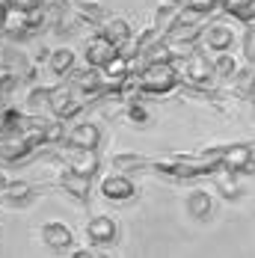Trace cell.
<instances>
[{
  "label": "cell",
  "instance_id": "obj_1",
  "mask_svg": "<svg viewBox=\"0 0 255 258\" xmlns=\"http://www.w3.org/2000/svg\"><path fill=\"white\" fill-rule=\"evenodd\" d=\"M140 83H143V92H154V95H163L169 89H175L178 83V75L169 62H149L140 75Z\"/></svg>",
  "mask_w": 255,
  "mask_h": 258
},
{
  "label": "cell",
  "instance_id": "obj_2",
  "mask_svg": "<svg viewBox=\"0 0 255 258\" xmlns=\"http://www.w3.org/2000/svg\"><path fill=\"white\" fill-rule=\"evenodd\" d=\"M113 56H119V45H113L107 36H92L89 39V45H86V62L89 66H95V69H104Z\"/></svg>",
  "mask_w": 255,
  "mask_h": 258
},
{
  "label": "cell",
  "instance_id": "obj_3",
  "mask_svg": "<svg viewBox=\"0 0 255 258\" xmlns=\"http://www.w3.org/2000/svg\"><path fill=\"white\" fill-rule=\"evenodd\" d=\"M30 152H33V146L24 140L21 131H18V134H15V131H6V134L0 137V157H3V160H21V157H27Z\"/></svg>",
  "mask_w": 255,
  "mask_h": 258
},
{
  "label": "cell",
  "instance_id": "obj_4",
  "mask_svg": "<svg viewBox=\"0 0 255 258\" xmlns=\"http://www.w3.org/2000/svg\"><path fill=\"white\" fill-rule=\"evenodd\" d=\"M131 75V59L128 56H113L107 66L101 69V80H104V89H116L119 92V86H122V80Z\"/></svg>",
  "mask_w": 255,
  "mask_h": 258
},
{
  "label": "cell",
  "instance_id": "obj_5",
  "mask_svg": "<svg viewBox=\"0 0 255 258\" xmlns=\"http://www.w3.org/2000/svg\"><path fill=\"white\" fill-rule=\"evenodd\" d=\"M39 237H42L45 246H51V249H56V252H62V249L72 246V229L62 226V223H56V220H53V223H45L42 232H39Z\"/></svg>",
  "mask_w": 255,
  "mask_h": 258
},
{
  "label": "cell",
  "instance_id": "obj_6",
  "mask_svg": "<svg viewBox=\"0 0 255 258\" xmlns=\"http://www.w3.org/2000/svg\"><path fill=\"white\" fill-rule=\"evenodd\" d=\"M223 160L229 163V169L237 172V175H252L255 172V160H252V149L249 146H231V149H226Z\"/></svg>",
  "mask_w": 255,
  "mask_h": 258
},
{
  "label": "cell",
  "instance_id": "obj_7",
  "mask_svg": "<svg viewBox=\"0 0 255 258\" xmlns=\"http://www.w3.org/2000/svg\"><path fill=\"white\" fill-rule=\"evenodd\" d=\"M80 107H83V98H75L72 89H53L51 92V110L62 119V122L72 119V116H77Z\"/></svg>",
  "mask_w": 255,
  "mask_h": 258
},
{
  "label": "cell",
  "instance_id": "obj_8",
  "mask_svg": "<svg viewBox=\"0 0 255 258\" xmlns=\"http://www.w3.org/2000/svg\"><path fill=\"white\" fill-rule=\"evenodd\" d=\"M86 234H89V240L95 246L113 243L116 240V223H113V217H92L89 226H86Z\"/></svg>",
  "mask_w": 255,
  "mask_h": 258
},
{
  "label": "cell",
  "instance_id": "obj_9",
  "mask_svg": "<svg viewBox=\"0 0 255 258\" xmlns=\"http://www.w3.org/2000/svg\"><path fill=\"white\" fill-rule=\"evenodd\" d=\"M101 193L107 199H113V202H125V199H131V196L137 193V187H134V181L125 178V175H110V178H104Z\"/></svg>",
  "mask_w": 255,
  "mask_h": 258
},
{
  "label": "cell",
  "instance_id": "obj_10",
  "mask_svg": "<svg viewBox=\"0 0 255 258\" xmlns=\"http://www.w3.org/2000/svg\"><path fill=\"white\" fill-rule=\"evenodd\" d=\"M59 184H62L66 193H72V196L80 199V202L89 199V175H80V172H75L72 166H69L66 172H59Z\"/></svg>",
  "mask_w": 255,
  "mask_h": 258
},
{
  "label": "cell",
  "instance_id": "obj_11",
  "mask_svg": "<svg viewBox=\"0 0 255 258\" xmlns=\"http://www.w3.org/2000/svg\"><path fill=\"white\" fill-rule=\"evenodd\" d=\"M211 72H214V66L205 62V56H199V53H193V56L184 59V78L190 80L193 86H205L208 78H211Z\"/></svg>",
  "mask_w": 255,
  "mask_h": 258
},
{
  "label": "cell",
  "instance_id": "obj_12",
  "mask_svg": "<svg viewBox=\"0 0 255 258\" xmlns=\"http://www.w3.org/2000/svg\"><path fill=\"white\" fill-rule=\"evenodd\" d=\"M98 140H101V131L95 128V125H77L72 134H69V143L75 146L77 152H83V149H95L98 146Z\"/></svg>",
  "mask_w": 255,
  "mask_h": 258
},
{
  "label": "cell",
  "instance_id": "obj_13",
  "mask_svg": "<svg viewBox=\"0 0 255 258\" xmlns=\"http://www.w3.org/2000/svg\"><path fill=\"white\" fill-rule=\"evenodd\" d=\"M0 27L9 36H21V33H27V27H30V12L27 9H18V6H9L6 15H3V21H0Z\"/></svg>",
  "mask_w": 255,
  "mask_h": 258
},
{
  "label": "cell",
  "instance_id": "obj_14",
  "mask_svg": "<svg viewBox=\"0 0 255 258\" xmlns=\"http://www.w3.org/2000/svg\"><path fill=\"white\" fill-rule=\"evenodd\" d=\"M231 42H234V30L226 24H214L208 33H205V45L211 51H229Z\"/></svg>",
  "mask_w": 255,
  "mask_h": 258
},
{
  "label": "cell",
  "instance_id": "obj_15",
  "mask_svg": "<svg viewBox=\"0 0 255 258\" xmlns=\"http://www.w3.org/2000/svg\"><path fill=\"white\" fill-rule=\"evenodd\" d=\"M101 36H107L113 45H119V48H122L128 39H131V24H128L125 18H110V21H104Z\"/></svg>",
  "mask_w": 255,
  "mask_h": 258
},
{
  "label": "cell",
  "instance_id": "obj_16",
  "mask_svg": "<svg viewBox=\"0 0 255 258\" xmlns=\"http://www.w3.org/2000/svg\"><path fill=\"white\" fill-rule=\"evenodd\" d=\"M30 193H33V187L27 181H6V187H3L0 196L9 205H24V202H30Z\"/></svg>",
  "mask_w": 255,
  "mask_h": 258
},
{
  "label": "cell",
  "instance_id": "obj_17",
  "mask_svg": "<svg viewBox=\"0 0 255 258\" xmlns=\"http://www.w3.org/2000/svg\"><path fill=\"white\" fill-rule=\"evenodd\" d=\"M48 66H51L53 75H69L72 66H75V51L72 48H56V51H51Z\"/></svg>",
  "mask_w": 255,
  "mask_h": 258
},
{
  "label": "cell",
  "instance_id": "obj_18",
  "mask_svg": "<svg viewBox=\"0 0 255 258\" xmlns=\"http://www.w3.org/2000/svg\"><path fill=\"white\" fill-rule=\"evenodd\" d=\"M75 172H80V175H95L98 172V157H95V149H83L77 157H72V163H69Z\"/></svg>",
  "mask_w": 255,
  "mask_h": 258
},
{
  "label": "cell",
  "instance_id": "obj_19",
  "mask_svg": "<svg viewBox=\"0 0 255 258\" xmlns=\"http://www.w3.org/2000/svg\"><path fill=\"white\" fill-rule=\"evenodd\" d=\"M211 66H214V72L223 75V78H234V75H240V66H237V59H234L229 51H217Z\"/></svg>",
  "mask_w": 255,
  "mask_h": 258
},
{
  "label": "cell",
  "instance_id": "obj_20",
  "mask_svg": "<svg viewBox=\"0 0 255 258\" xmlns=\"http://www.w3.org/2000/svg\"><path fill=\"white\" fill-rule=\"evenodd\" d=\"M187 211H190L193 217H208V214H211V196H208L205 190H193V193L187 196Z\"/></svg>",
  "mask_w": 255,
  "mask_h": 258
},
{
  "label": "cell",
  "instance_id": "obj_21",
  "mask_svg": "<svg viewBox=\"0 0 255 258\" xmlns=\"http://www.w3.org/2000/svg\"><path fill=\"white\" fill-rule=\"evenodd\" d=\"M146 56H149V62H169L172 56H175V51L169 48V45H157V42H152L149 48H146Z\"/></svg>",
  "mask_w": 255,
  "mask_h": 258
},
{
  "label": "cell",
  "instance_id": "obj_22",
  "mask_svg": "<svg viewBox=\"0 0 255 258\" xmlns=\"http://www.w3.org/2000/svg\"><path fill=\"white\" fill-rule=\"evenodd\" d=\"M21 122H24V116L15 110V107H9V110H3V116H0V125L6 131H15V128H21Z\"/></svg>",
  "mask_w": 255,
  "mask_h": 258
},
{
  "label": "cell",
  "instance_id": "obj_23",
  "mask_svg": "<svg viewBox=\"0 0 255 258\" xmlns=\"http://www.w3.org/2000/svg\"><path fill=\"white\" fill-rule=\"evenodd\" d=\"M113 163H116V169H134V166H143L146 160H143L140 155H116Z\"/></svg>",
  "mask_w": 255,
  "mask_h": 258
},
{
  "label": "cell",
  "instance_id": "obj_24",
  "mask_svg": "<svg viewBox=\"0 0 255 258\" xmlns=\"http://www.w3.org/2000/svg\"><path fill=\"white\" fill-rule=\"evenodd\" d=\"M51 92H53V86H36V89H30V98L27 101L33 104H42V101H51Z\"/></svg>",
  "mask_w": 255,
  "mask_h": 258
},
{
  "label": "cell",
  "instance_id": "obj_25",
  "mask_svg": "<svg viewBox=\"0 0 255 258\" xmlns=\"http://www.w3.org/2000/svg\"><path fill=\"white\" fill-rule=\"evenodd\" d=\"M77 12H80V18H86V21H101V9H98L95 3H86V6H77Z\"/></svg>",
  "mask_w": 255,
  "mask_h": 258
},
{
  "label": "cell",
  "instance_id": "obj_26",
  "mask_svg": "<svg viewBox=\"0 0 255 258\" xmlns=\"http://www.w3.org/2000/svg\"><path fill=\"white\" fill-rule=\"evenodd\" d=\"M243 53L255 59V27H246V33H243Z\"/></svg>",
  "mask_w": 255,
  "mask_h": 258
},
{
  "label": "cell",
  "instance_id": "obj_27",
  "mask_svg": "<svg viewBox=\"0 0 255 258\" xmlns=\"http://www.w3.org/2000/svg\"><path fill=\"white\" fill-rule=\"evenodd\" d=\"M128 119L137 122V125H143V122H149V113H146L140 104H131V107H128Z\"/></svg>",
  "mask_w": 255,
  "mask_h": 258
},
{
  "label": "cell",
  "instance_id": "obj_28",
  "mask_svg": "<svg viewBox=\"0 0 255 258\" xmlns=\"http://www.w3.org/2000/svg\"><path fill=\"white\" fill-rule=\"evenodd\" d=\"M220 190H223V196H237L240 193L234 178H220Z\"/></svg>",
  "mask_w": 255,
  "mask_h": 258
},
{
  "label": "cell",
  "instance_id": "obj_29",
  "mask_svg": "<svg viewBox=\"0 0 255 258\" xmlns=\"http://www.w3.org/2000/svg\"><path fill=\"white\" fill-rule=\"evenodd\" d=\"M45 134H48V143H59V140H62V125H59V122H51V125L45 128Z\"/></svg>",
  "mask_w": 255,
  "mask_h": 258
},
{
  "label": "cell",
  "instance_id": "obj_30",
  "mask_svg": "<svg viewBox=\"0 0 255 258\" xmlns=\"http://www.w3.org/2000/svg\"><path fill=\"white\" fill-rule=\"evenodd\" d=\"M214 3H220V0H190V3H187V6H190V9H196V12H208V9H214Z\"/></svg>",
  "mask_w": 255,
  "mask_h": 258
},
{
  "label": "cell",
  "instance_id": "obj_31",
  "mask_svg": "<svg viewBox=\"0 0 255 258\" xmlns=\"http://www.w3.org/2000/svg\"><path fill=\"white\" fill-rule=\"evenodd\" d=\"M12 6H18V9H27V12H33V9H39V6H42V0H12Z\"/></svg>",
  "mask_w": 255,
  "mask_h": 258
},
{
  "label": "cell",
  "instance_id": "obj_32",
  "mask_svg": "<svg viewBox=\"0 0 255 258\" xmlns=\"http://www.w3.org/2000/svg\"><path fill=\"white\" fill-rule=\"evenodd\" d=\"M9 6H12V0H0V21H3V15H6Z\"/></svg>",
  "mask_w": 255,
  "mask_h": 258
},
{
  "label": "cell",
  "instance_id": "obj_33",
  "mask_svg": "<svg viewBox=\"0 0 255 258\" xmlns=\"http://www.w3.org/2000/svg\"><path fill=\"white\" fill-rule=\"evenodd\" d=\"M3 187H6V178H3V175H0V193H3Z\"/></svg>",
  "mask_w": 255,
  "mask_h": 258
},
{
  "label": "cell",
  "instance_id": "obj_34",
  "mask_svg": "<svg viewBox=\"0 0 255 258\" xmlns=\"http://www.w3.org/2000/svg\"><path fill=\"white\" fill-rule=\"evenodd\" d=\"M175 3H178V6H187V3H190V0H175Z\"/></svg>",
  "mask_w": 255,
  "mask_h": 258
}]
</instances>
